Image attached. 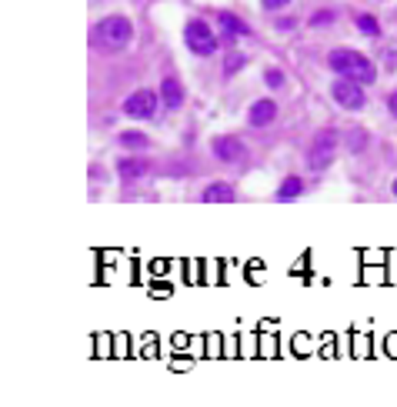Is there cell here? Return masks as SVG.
Here are the masks:
<instances>
[{"mask_svg": "<svg viewBox=\"0 0 397 407\" xmlns=\"http://www.w3.org/2000/svg\"><path fill=\"white\" fill-rule=\"evenodd\" d=\"M327 67H331L337 77L360 80L364 87L377 80V67H374L360 51H351V47H337V51H331V57H327Z\"/></svg>", "mask_w": 397, "mask_h": 407, "instance_id": "cell-1", "label": "cell"}, {"mask_svg": "<svg viewBox=\"0 0 397 407\" xmlns=\"http://www.w3.org/2000/svg\"><path fill=\"white\" fill-rule=\"evenodd\" d=\"M130 34H134V27H130L127 17H103L94 30V44L107 47V51H120L130 44Z\"/></svg>", "mask_w": 397, "mask_h": 407, "instance_id": "cell-2", "label": "cell"}, {"mask_svg": "<svg viewBox=\"0 0 397 407\" xmlns=\"http://www.w3.org/2000/svg\"><path fill=\"white\" fill-rule=\"evenodd\" d=\"M184 44H187V51L197 54V57H210V54H218V47H220V40L214 37L210 24L201 20V17L187 20V27H184Z\"/></svg>", "mask_w": 397, "mask_h": 407, "instance_id": "cell-3", "label": "cell"}, {"mask_svg": "<svg viewBox=\"0 0 397 407\" xmlns=\"http://www.w3.org/2000/svg\"><path fill=\"white\" fill-rule=\"evenodd\" d=\"M334 151H337V130H317L314 140H310L308 151V167L310 170H324V167L334 161Z\"/></svg>", "mask_w": 397, "mask_h": 407, "instance_id": "cell-4", "label": "cell"}, {"mask_svg": "<svg viewBox=\"0 0 397 407\" xmlns=\"http://www.w3.org/2000/svg\"><path fill=\"white\" fill-rule=\"evenodd\" d=\"M331 97L344 111H360L364 104H367V94H364V84L360 80H351V77H337L331 84Z\"/></svg>", "mask_w": 397, "mask_h": 407, "instance_id": "cell-5", "label": "cell"}, {"mask_svg": "<svg viewBox=\"0 0 397 407\" xmlns=\"http://www.w3.org/2000/svg\"><path fill=\"white\" fill-rule=\"evenodd\" d=\"M157 97L154 90H134L127 101H124V114L134 117V120H151L157 114Z\"/></svg>", "mask_w": 397, "mask_h": 407, "instance_id": "cell-6", "label": "cell"}, {"mask_svg": "<svg viewBox=\"0 0 397 407\" xmlns=\"http://www.w3.org/2000/svg\"><path fill=\"white\" fill-rule=\"evenodd\" d=\"M210 151H214V157L224 161V164H237V161L247 157V147H244L241 137H214L210 140Z\"/></svg>", "mask_w": 397, "mask_h": 407, "instance_id": "cell-7", "label": "cell"}, {"mask_svg": "<svg viewBox=\"0 0 397 407\" xmlns=\"http://www.w3.org/2000/svg\"><path fill=\"white\" fill-rule=\"evenodd\" d=\"M274 117H277V104L264 97V101L251 104V111H247V124H251V127H267V124H274Z\"/></svg>", "mask_w": 397, "mask_h": 407, "instance_id": "cell-8", "label": "cell"}, {"mask_svg": "<svg viewBox=\"0 0 397 407\" xmlns=\"http://www.w3.org/2000/svg\"><path fill=\"white\" fill-rule=\"evenodd\" d=\"M117 174H120L124 184H137V180L147 174V161H144V157H120V161H117Z\"/></svg>", "mask_w": 397, "mask_h": 407, "instance_id": "cell-9", "label": "cell"}, {"mask_svg": "<svg viewBox=\"0 0 397 407\" xmlns=\"http://www.w3.org/2000/svg\"><path fill=\"white\" fill-rule=\"evenodd\" d=\"M160 101H164L167 111H177L180 104H184V87H180L177 77H164L160 80Z\"/></svg>", "mask_w": 397, "mask_h": 407, "instance_id": "cell-10", "label": "cell"}, {"mask_svg": "<svg viewBox=\"0 0 397 407\" xmlns=\"http://www.w3.org/2000/svg\"><path fill=\"white\" fill-rule=\"evenodd\" d=\"M204 201L207 204H231V201H237V194H234V187L227 180H214V184L204 187Z\"/></svg>", "mask_w": 397, "mask_h": 407, "instance_id": "cell-11", "label": "cell"}, {"mask_svg": "<svg viewBox=\"0 0 397 407\" xmlns=\"http://www.w3.org/2000/svg\"><path fill=\"white\" fill-rule=\"evenodd\" d=\"M218 24H220V30H224L227 37H247V34H251V27L244 24L241 17H237V13H231V11H220Z\"/></svg>", "mask_w": 397, "mask_h": 407, "instance_id": "cell-12", "label": "cell"}, {"mask_svg": "<svg viewBox=\"0 0 397 407\" xmlns=\"http://www.w3.org/2000/svg\"><path fill=\"white\" fill-rule=\"evenodd\" d=\"M301 194H304V180L301 177H284V184L277 187L274 197H277V201H294V197H301Z\"/></svg>", "mask_w": 397, "mask_h": 407, "instance_id": "cell-13", "label": "cell"}, {"mask_svg": "<svg viewBox=\"0 0 397 407\" xmlns=\"http://www.w3.org/2000/svg\"><path fill=\"white\" fill-rule=\"evenodd\" d=\"M117 144H120V147H130V151H144V147H147V137H144L141 130H124V134L117 137Z\"/></svg>", "mask_w": 397, "mask_h": 407, "instance_id": "cell-14", "label": "cell"}, {"mask_svg": "<svg viewBox=\"0 0 397 407\" xmlns=\"http://www.w3.org/2000/svg\"><path fill=\"white\" fill-rule=\"evenodd\" d=\"M354 24H358V30L364 34V37H381V24L374 20L371 13H360V17L354 20Z\"/></svg>", "mask_w": 397, "mask_h": 407, "instance_id": "cell-15", "label": "cell"}, {"mask_svg": "<svg viewBox=\"0 0 397 407\" xmlns=\"http://www.w3.org/2000/svg\"><path fill=\"white\" fill-rule=\"evenodd\" d=\"M241 67H247V54H241V51L227 54V61H224V77H234Z\"/></svg>", "mask_w": 397, "mask_h": 407, "instance_id": "cell-16", "label": "cell"}, {"mask_svg": "<svg viewBox=\"0 0 397 407\" xmlns=\"http://www.w3.org/2000/svg\"><path fill=\"white\" fill-rule=\"evenodd\" d=\"M264 84H267V87H284V74L281 70H277V67H270V70H264Z\"/></svg>", "mask_w": 397, "mask_h": 407, "instance_id": "cell-17", "label": "cell"}, {"mask_svg": "<svg viewBox=\"0 0 397 407\" xmlns=\"http://www.w3.org/2000/svg\"><path fill=\"white\" fill-rule=\"evenodd\" d=\"M334 24V11H317L310 17V27H331Z\"/></svg>", "mask_w": 397, "mask_h": 407, "instance_id": "cell-18", "label": "cell"}, {"mask_svg": "<svg viewBox=\"0 0 397 407\" xmlns=\"http://www.w3.org/2000/svg\"><path fill=\"white\" fill-rule=\"evenodd\" d=\"M364 144H367V134H364V130H351V137H347V147H351V151H360Z\"/></svg>", "mask_w": 397, "mask_h": 407, "instance_id": "cell-19", "label": "cell"}, {"mask_svg": "<svg viewBox=\"0 0 397 407\" xmlns=\"http://www.w3.org/2000/svg\"><path fill=\"white\" fill-rule=\"evenodd\" d=\"M260 7L264 11H284V7H291V0H260Z\"/></svg>", "mask_w": 397, "mask_h": 407, "instance_id": "cell-20", "label": "cell"}, {"mask_svg": "<svg viewBox=\"0 0 397 407\" xmlns=\"http://www.w3.org/2000/svg\"><path fill=\"white\" fill-rule=\"evenodd\" d=\"M297 20H291V17H284V20H277V30H294Z\"/></svg>", "mask_w": 397, "mask_h": 407, "instance_id": "cell-21", "label": "cell"}, {"mask_svg": "<svg viewBox=\"0 0 397 407\" xmlns=\"http://www.w3.org/2000/svg\"><path fill=\"white\" fill-rule=\"evenodd\" d=\"M387 111H391V114L397 117V90H394V94H391V97H387Z\"/></svg>", "mask_w": 397, "mask_h": 407, "instance_id": "cell-22", "label": "cell"}, {"mask_svg": "<svg viewBox=\"0 0 397 407\" xmlns=\"http://www.w3.org/2000/svg\"><path fill=\"white\" fill-rule=\"evenodd\" d=\"M394 197H397V180H394Z\"/></svg>", "mask_w": 397, "mask_h": 407, "instance_id": "cell-23", "label": "cell"}]
</instances>
